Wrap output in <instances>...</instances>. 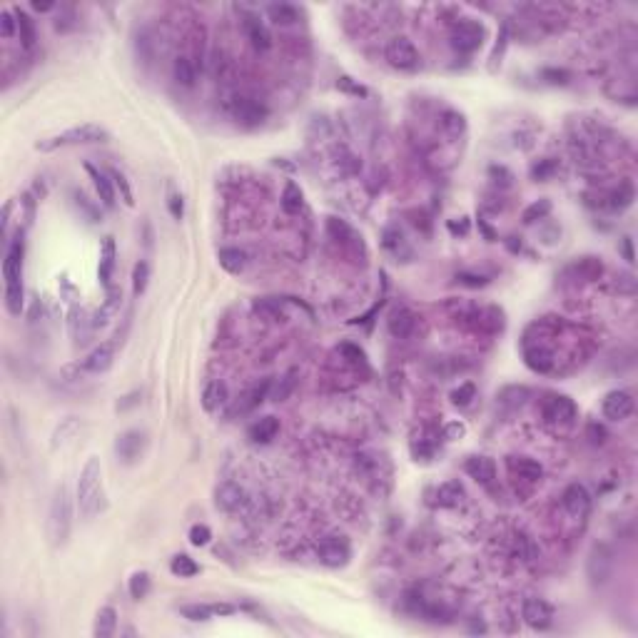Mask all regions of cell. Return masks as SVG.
Masks as SVG:
<instances>
[{"instance_id":"cell-1","label":"cell","mask_w":638,"mask_h":638,"mask_svg":"<svg viewBox=\"0 0 638 638\" xmlns=\"http://www.w3.org/2000/svg\"><path fill=\"white\" fill-rule=\"evenodd\" d=\"M23 252H25V242H23V232H18L8 245L5 260H3L5 307L10 315H21L23 309Z\"/></svg>"},{"instance_id":"cell-2","label":"cell","mask_w":638,"mask_h":638,"mask_svg":"<svg viewBox=\"0 0 638 638\" xmlns=\"http://www.w3.org/2000/svg\"><path fill=\"white\" fill-rule=\"evenodd\" d=\"M77 506L83 519H93L105 508V491H103V467L97 456H90L88 464L80 471L77 479Z\"/></svg>"},{"instance_id":"cell-3","label":"cell","mask_w":638,"mask_h":638,"mask_svg":"<svg viewBox=\"0 0 638 638\" xmlns=\"http://www.w3.org/2000/svg\"><path fill=\"white\" fill-rule=\"evenodd\" d=\"M73 531V496L70 489L62 484L53 496L48 511V536L53 546H65Z\"/></svg>"},{"instance_id":"cell-4","label":"cell","mask_w":638,"mask_h":638,"mask_svg":"<svg viewBox=\"0 0 638 638\" xmlns=\"http://www.w3.org/2000/svg\"><path fill=\"white\" fill-rule=\"evenodd\" d=\"M110 140V132L100 127V125H75V127H68V130L58 132L53 138L40 140L35 145L38 150L48 152V150H58V147H70V145H93V143H108Z\"/></svg>"},{"instance_id":"cell-5","label":"cell","mask_w":638,"mask_h":638,"mask_svg":"<svg viewBox=\"0 0 638 638\" xmlns=\"http://www.w3.org/2000/svg\"><path fill=\"white\" fill-rule=\"evenodd\" d=\"M384 56H387V60H389L391 68H399V70H414L419 65V60H421L417 45H414L409 38H404V35L391 38V40L387 42Z\"/></svg>"},{"instance_id":"cell-6","label":"cell","mask_w":638,"mask_h":638,"mask_svg":"<svg viewBox=\"0 0 638 638\" xmlns=\"http://www.w3.org/2000/svg\"><path fill=\"white\" fill-rule=\"evenodd\" d=\"M484 42V25L476 21H461L452 28V48L456 53H474Z\"/></svg>"},{"instance_id":"cell-7","label":"cell","mask_w":638,"mask_h":638,"mask_svg":"<svg viewBox=\"0 0 638 638\" xmlns=\"http://www.w3.org/2000/svg\"><path fill=\"white\" fill-rule=\"evenodd\" d=\"M317 556H319V561H322L324 566L339 569V566H344V563L349 561V556H352L349 541H347L344 536H327V539H322L319 546H317Z\"/></svg>"},{"instance_id":"cell-8","label":"cell","mask_w":638,"mask_h":638,"mask_svg":"<svg viewBox=\"0 0 638 638\" xmlns=\"http://www.w3.org/2000/svg\"><path fill=\"white\" fill-rule=\"evenodd\" d=\"M522 618L536 631H546L554 624V609L543 598H526L522 606Z\"/></svg>"},{"instance_id":"cell-9","label":"cell","mask_w":638,"mask_h":638,"mask_svg":"<svg viewBox=\"0 0 638 638\" xmlns=\"http://www.w3.org/2000/svg\"><path fill=\"white\" fill-rule=\"evenodd\" d=\"M576 414H578V409H576V404H574V399L563 397V394H556V397H551L549 402L543 404V417H546V421H551V424L569 426V424H574Z\"/></svg>"},{"instance_id":"cell-10","label":"cell","mask_w":638,"mask_h":638,"mask_svg":"<svg viewBox=\"0 0 638 638\" xmlns=\"http://www.w3.org/2000/svg\"><path fill=\"white\" fill-rule=\"evenodd\" d=\"M601 409H604V417L611 421H624L633 414V397L624 389L609 391Z\"/></svg>"},{"instance_id":"cell-11","label":"cell","mask_w":638,"mask_h":638,"mask_svg":"<svg viewBox=\"0 0 638 638\" xmlns=\"http://www.w3.org/2000/svg\"><path fill=\"white\" fill-rule=\"evenodd\" d=\"M232 115L237 123L252 127V125H260L267 117V108L260 100H252V97H237L232 105Z\"/></svg>"},{"instance_id":"cell-12","label":"cell","mask_w":638,"mask_h":638,"mask_svg":"<svg viewBox=\"0 0 638 638\" xmlns=\"http://www.w3.org/2000/svg\"><path fill=\"white\" fill-rule=\"evenodd\" d=\"M561 499H563V508H566L569 516H574V519H583V516L591 511V494L586 491V487H581V484L566 487Z\"/></svg>"},{"instance_id":"cell-13","label":"cell","mask_w":638,"mask_h":638,"mask_svg":"<svg viewBox=\"0 0 638 638\" xmlns=\"http://www.w3.org/2000/svg\"><path fill=\"white\" fill-rule=\"evenodd\" d=\"M112 362H115V347L112 344H100L80 362V369L90 371V374H103V371L110 369Z\"/></svg>"},{"instance_id":"cell-14","label":"cell","mask_w":638,"mask_h":638,"mask_svg":"<svg viewBox=\"0 0 638 638\" xmlns=\"http://www.w3.org/2000/svg\"><path fill=\"white\" fill-rule=\"evenodd\" d=\"M143 446H145V434L132 429V432H125L123 437H117L115 452L125 464H132V461H138V456L143 454Z\"/></svg>"},{"instance_id":"cell-15","label":"cell","mask_w":638,"mask_h":638,"mask_svg":"<svg viewBox=\"0 0 638 638\" xmlns=\"http://www.w3.org/2000/svg\"><path fill=\"white\" fill-rule=\"evenodd\" d=\"M214 501H217V506H220L222 511H240V508L247 504V494H245V489H242L240 484L227 481V484H222V487L217 489Z\"/></svg>"},{"instance_id":"cell-16","label":"cell","mask_w":638,"mask_h":638,"mask_svg":"<svg viewBox=\"0 0 638 638\" xmlns=\"http://www.w3.org/2000/svg\"><path fill=\"white\" fill-rule=\"evenodd\" d=\"M464 471H467L476 484H481V487H489V484L496 479V464L489 459V456H471V459H467Z\"/></svg>"},{"instance_id":"cell-17","label":"cell","mask_w":638,"mask_h":638,"mask_svg":"<svg viewBox=\"0 0 638 638\" xmlns=\"http://www.w3.org/2000/svg\"><path fill=\"white\" fill-rule=\"evenodd\" d=\"M506 469L514 474L516 479H524V481H539L543 476L541 464L534 459H528V456H508Z\"/></svg>"},{"instance_id":"cell-18","label":"cell","mask_w":638,"mask_h":638,"mask_svg":"<svg viewBox=\"0 0 638 638\" xmlns=\"http://www.w3.org/2000/svg\"><path fill=\"white\" fill-rule=\"evenodd\" d=\"M115 240L112 237H105L103 245H100V265H97V277L103 282L105 289L112 287V269H115Z\"/></svg>"},{"instance_id":"cell-19","label":"cell","mask_w":638,"mask_h":638,"mask_svg":"<svg viewBox=\"0 0 638 638\" xmlns=\"http://www.w3.org/2000/svg\"><path fill=\"white\" fill-rule=\"evenodd\" d=\"M227 399H230V391H227V384L220 382V379L207 382L205 389H202V406H205L207 412H220L222 406L227 404Z\"/></svg>"},{"instance_id":"cell-20","label":"cell","mask_w":638,"mask_h":638,"mask_svg":"<svg viewBox=\"0 0 638 638\" xmlns=\"http://www.w3.org/2000/svg\"><path fill=\"white\" fill-rule=\"evenodd\" d=\"M269 389H272V379H265L262 384L252 387L249 391H245V394H242L240 402L234 404L232 412H234V414H247V412H252L254 406H260V404H262V399L267 397Z\"/></svg>"},{"instance_id":"cell-21","label":"cell","mask_w":638,"mask_h":638,"mask_svg":"<svg viewBox=\"0 0 638 638\" xmlns=\"http://www.w3.org/2000/svg\"><path fill=\"white\" fill-rule=\"evenodd\" d=\"M414 327H417V319H414V315L406 307L394 309V312L389 315V332H391V336H397V339H406V336L414 332Z\"/></svg>"},{"instance_id":"cell-22","label":"cell","mask_w":638,"mask_h":638,"mask_svg":"<svg viewBox=\"0 0 638 638\" xmlns=\"http://www.w3.org/2000/svg\"><path fill=\"white\" fill-rule=\"evenodd\" d=\"M245 30H247V38L257 50H269L272 45V38H269V30L265 28V23L257 18L254 13L245 15Z\"/></svg>"},{"instance_id":"cell-23","label":"cell","mask_w":638,"mask_h":638,"mask_svg":"<svg viewBox=\"0 0 638 638\" xmlns=\"http://www.w3.org/2000/svg\"><path fill=\"white\" fill-rule=\"evenodd\" d=\"M85 170L90 172V177H93V182H95V190H97L100 202H103L105 207H115V182H112L105 172H100L93 165H85Z\"/></svg>"},{"instance_id":"cell-24","label":"cell","mask_w":638,"mask_h":638,"mask_svg":"<svg viewBox=\"0 0 638 638\" xmlns=\"http://www.w3.org/2000/svg\"><path fill=\"white\" fill-rule=\"evenodd\" d=\"M524 359H526V364H528V369H534V371H549L551 367H554V357H551V352L546 349V347H539V344H526L524 347Z\"/></svg>"},{"instance_id":"cell-25","label":"cell","mask_w":638,"mask_h":638,"mask_svg":"<svg viewBox=\"0 0 638 638\" xmlns=\"http://www.w3.org/2000/svg\"><path fill=\"white\" fill-rule=\"evenodd\" d=\"M93 330H95V324H93V319H88V315H85L83 309H73L70 312V334H73L75 344L88 342Z\"/></svg>"},{"instance_id":"cell-26","label":"cell","mask_w":638,"mask_h":638,"mask_svg":"<svg viewBox=\"0 0 638 638\" xmlns=\"http://www.w3.org/2000/svg\"><path fill=\"white\" fill-rule=\"evenodd\" d=\"M115 631H117V611L112 609V606H103L95 616L93 636L95 638H110Z\"/></svg>"},{"instance_id":"cell-27","label":"cell","mask_w":638,"mask_h":638,"mask_svg":"<svg viewBox=\"0 0 638 638\" xmlns=\"http://www.w3.org/2000/svg\"><path fill=\"white\" fill-rule=\"evenodd\" d=\"M589 574L593 581H606L611 574V554L606 546H596L593 554H591L589 561Z\"/></svg>"},{"instance_id":"cell-28","label":"cell","mask_w":638,"mask_h":638,"mask_svg":"<svg viewBox=\"0 0 638 638\" xmlns=\"http://www.w3.org/2000/svg\"><path fill=\"white\" fill-rule=\"evenodd\" d=\"M277 432H280V421H277V417H262L249 426L247 434H249V439L252 441H262V444H267V441L275 439Z\"/></svg>"},{"instance_id":"cell-29","label":"cell","mask_w":638,"mask_h":638,"mask_svg":"<svg viewBox=\"0 0 638 638\" xmlns=\"http://www.w3.org/2000/svg\"><path fill=\"white\" fill-rule=\"evenodd\" d=\"M172 75L182 88H193L195 80H197V68L190 56H177L175 58V65H172Z\"/></svg>"},{"instance_id":"cell-30","label":"cell","mask_w":638,"mask_h":638,"mask_svg":"<svg viewBox=\"0 0 638 638\" xmlns=\"http://www.w3.org/2000/svg\"><path fill=\"white\" fill-rule=\"evenodd\" d=\"M217 260H220V265H222L225 272H230V275H240L242 269H245V265H247V254L242 252L240 247H222L220 254H217Z\"/></svg>"},{"instance_id":"cell-31","label":"cell","mask_w":638,"mask_h":638,"mask_svg":"<svg viewBox=\"0 0 638 638\" xmlns=\"http://www.w3.org/2000/svg\"><path fill=\"white\" fill-rule=\"evenodd\" d=\"M604 272V265L596 260V257H583V260L574 262L569 269H566V275H574L578 280H596L598 275Z\"/></svg>"},{"instance_id":"cell-32","label":"cell","mask_w":638,"mask_h":638,"mask_svg":"<svg viewBox=\"0 0 638 638\" xmlns=\"http://www.w3.org/2000/svg\"><path fill=\"white\" fill-rule=\"evenodd\" d=\"M302 205H304L302 190H299V185H297V182H292V180H289L287 185H284V193H282V207H284V212H287V214H297L299 210H302Z\"/></svg>"},{"instance_id":"cell-33","label":"cell","mask_w":638,"mask_h":638,"mask_svg":"<svg viewBox=\"0 0 638 638\" xmlns=\"http://www.w3.org/2000/svg\"><path fill=\"white\" fill-rule=\"evenodd\" d=\"M170 571L175 574V576H180V578H193V576H197V574H199V566H197V561H195L193 556L177 554V556H172Z\"/></svg>"},{"instance_id":"cell-34","label":"cell","mask_w":638,"mask_h":638,"mask_svg":"<svg viewBox=\"0 0 638 638\" xmlns=\"http://www.w3.org/2000/svg\"><path fill=\"white\" fill-rule=\"evenodd\" d=\"M13 13H15V18H18V33H21L23 48L33 50V45H35V23L30 21V15L25 13V10H21V8H15Z\"/></svg>"},{"instance_id":"cell-35","label":"cell","mask_w":638,"mask_h":638,"mask_svg":"<svg viewBox=\"0 0 638 638\" xmlns=\"http://www.w3.org/2000/svg\"><path fill=\"white\" fill-rule=\"evenodd\" d=\"M269 21L277 23V25H292V23L299 21V13H297L295 5H287V3H280V5H269L267 8Z\"/></svg>"},{"instance_id":"cell-36","label":"cell","mask_w":638,"mask_h":638,"mask_svg":"<svg viewBox=\"0 0 638 638\" xmlns=\"http://www.w3.org/2000/svg\"><path fill=\"white\" fill-rule=\"evenodd\" d=\"M461 494H464V489H461L459 481H446L437 489V504L439 506H456Z\"/></svg>"},{"instance_id":"cell-37","label":"cell","mask_w":638,"mask_h":638,"mask_svg":"<svg viewBox=\"0 0 638 638\" xmlns=\"http://www.w3.org/2000/svg\"><path fill=\"white\" fill-rule=\"evenodd\" d=\"M150 589H152V578L147 571H138V574H132L130 576L127 591H130V596L135 598V601H143V598L150 593Z\"/></svg>"},{"instance_id":"cell-38","label":"cell","mask_w":638,"mask_h":638,"mask_svg":"<svg viewBox=\"0 0 638 638\" xmlns=\"http://www.w3.org/2000/svg\"><path fill=\"white\" fill-rule=\"evenodd\" d=\"M297 377H299V371L289 369L287 374H284V377L275 384V389H272V402H287L289 394H292L295 387H297Z\"/></svg>"},{"instance_id":"cell-39","label":"cell","mask_w":638,"mask_h":638,"mask_svg":"<svg viewBox=\"0 0 638 638\" xmlns=\"http://www.w3.org/2000/svg\"><path fill=\"white\" fill-rule=\"evenodd\" d=\"M180 613L187 621H210V618H214L212 604H185L180 606Z\"/></svg>"},{"instance_id":"cell-40","label":"cell","mask_w":638,"mask_h":638,"mask_svg":"<svg viewBox=\"0 0 638 638\" xmlns=\"http://www.w3.org/2000/svg\"><path fill=\"white\" fill-rule=\"evenodd\" d=\"M147 282H150V265L145 260H140L138 265H135V269H132V295L135 297L145 295Z\"/></svg>"},{"instance_id":"cell-41","label":"cell","mask_w":638,"mask_h":638,"mask_svg":"<svg viewBox=\"0 0 638 638\" xmlns=\"http://www.w3.org/2000/svg\"><path fill=\"white\" fill-rule=\"evenodd\" d=\"M441 127H444L446 135H452V138H459L461 132H464V127H467V123H464V115L456 110H446L444 115H441Z\"/></svg>"},{"instance_id":"cell-42","label":"cell","mask_w":638,"mask_h":638,"mask_svg":"<svg viewBox=\"0 0 638 638\" xmlns=\"http://www.w3.org/2000/svg\"><path fill=\"white\" fill-rule=\"evenodd\" d=\"M77 419L75 417H68L62 419L60 424L56 426V432H53V449H58V446H62L65 441H68V437H73V434L77 432Z\"/></svg>"},{"instance_id":"cell-43","label":"cell","mask_w":638,"mask_h":638,"mask_svg":"<svg viewBox=\"0 0 638 638\" xmlns=\"http://www.w3.org/2000/svg\"><path fill=\"white\" fill-rule=\"evenodd\" d=\"M327 230H330V234L334 237V240H342V242L357 240V234H354V230H352V227L347 225L344 220H336V217H332V220L327 222Z\"/></svg>"},{"instance_id":"cell-44","label":"cell","mask_w":638,"mask_h":638,"mask_svg":"<svg viewBox=\"0 0 638 638\" xmlns=\"http://www.w3.org/2000/svg\"><path fill=\"white\" fill-rule=\"evenodd\" d=\"M633 202V187L631 182H624L616 193L611 195V210H626Z\"/></svg>"},{"instance_id":"cell-45","label":"cell","mask_w":638,"mask_h":638,"mask_svg":"<svg viewBox=\"0 0 638 638\" xmlns=\"http://www.w3.org/2000/svg\"><path fill=\"white\" fill-rule=\"evenodd\" d=\"M549 210H551L549 199H539V202H534L531 207H526V210H524V222H526V225H531V222L541 220V217H546V214H549Z\"/></svg>"},{"instance_id":"cell-46","label":"cell","mask_w":638,"mask_h":638,"mask_svg":"<svg viewBox=\"0 0 638 638\" xmlns=\"http://www.w3.org/2000/svg\"><path fill=\"white\" fill-rule=\"evenodd\" d=\"M15 30H18V18H15L13 10H3L0 13V35L3 38H13Z\"/></svg>"},{"instance_id":"cell-47","label":"cell","mask_w":638,"mask_h":638,"mask_svg":"<svg viewBox=\"0 0 638 638\" xmlns=\"http://www.w3.org/2000/svg\"><path fill=\"white\" fill-rule=\"evenodd\" d=\"M474 394H476V387H474V384H461L459 389L452 391V402L456 406H469V404H471Z\"/></svg>"},{"instance_id":"cell-48","label":"cell","mask_w":638,"mask_h":638,"mask_svg":"<svg viewBox=\"0 0 638 638\" xmlns=\"http://www.w3.org/2000/svg\"><path fill=\"white\" fill-rule=\"evenodd\" d=\"M210 539H212V531H210L205 524H195V526L190 528V543H193V546H207Z\"/></svg>"},{"instance_id":"cell-49","label":"cell","mask_w":638,"mask_h":638,"mask_svg":"<svg viewBox=\"0 0 638 638\" xmlns=\"http://www.w3.org/2000/svg\"><path fill=\"white\" fill-rule=\"evenodd\" d=\"M110 175H112V182H115V190H120V195H123V202L127 207H132L135 205V199H132V190H130V185H127L125 175H120V172H115V170H112Z\"/></svg>"},{"instance_id":"cell-50","label":"cell","mask_w":638,"mask_h":638,"mask_svg":"<svg viewBox=\"0 0 638 638\" xmlns=\"http://www.w3.org/2000/svg\"><path fill=\"white\" fill-rule=\"evenodd\" d=\"M73 197H75L77 207H83V212L90 217V222H97V220H100V214H97V207L93 205V202H90V199L85 197L83 193H77V190H75V193H73Z\"/></svg>"},{"instance_id":"cell-51","label":"cell","mask_w":638,"mask_h":638,"mask_svg":"<svg viewBox=\"0 0 638 638\" xmlns=\"http://www.w3.org/2000/svg\"><path fill=\"white\" fill-rule=\"evenodd\" d=\"M554 170H556V165L551 162V160H541L539 165L531 167V177H534V180H546Z\"/></svg>"},{"instance_id":"cell-52","label":"cell","mask_w":638,"mask_h":638,"mask_svg":"<svg viewBox=\"0 0 638 638\" xmlns=\"http://www.w3.org/2000/svg\"><path fill=\"white\" fill-rule=\"evenodd\" d=\"M336 88L344 90V93H352V95H367V88H362V85L352 83V77H339V83H336Z\"/></svg>"},{"instance_id":"cell-53","label":"cell","mask_w":638,"mask_h":638,"mask_svg":"<svg viewBox=\"0 0 638 638\" xmlns=\"http://www.w3.org/2000/svg\"><path fill=\"white\" fill-rule=\"evenodd\" d=\"M467 434V426L461 424V421H452V424H446V429H444V437L449 441H454V439H461Z\"/></svg>"},{"instance_id":"cell-54","label":"cell","mask_w":638,"mask_h":638,"mask_svg":"<svg viewBox=\"0 0 638 638\" xmlns=\"http://www.w3.org/2000/svg\"><path fill=\"white\" fill-rule=\"evenodd\" d=\"M167 207H170V214L175 217V220H180V217H182V212H185V205H182V197H180V195H170V199H167Z\"/></svg>"},{"instance_id":"cell-55","label":"cell","mask_w":638,"mask_h":638,"mask_svg":"<svg viewBox=\"0 0 638 638\" xmlns=\"http://www.w3.org/2000/svg\"><path fill=\"white\" fill-rule=\"evenodd\" d=\"M342 352L344 354H349L352 362H364V352L359 349V347H354V344H342Z\"/></svg>"},{"instance_id":"cell-56","label":"cell","mask_w":638,"mask_h":638,"mask_svg":"<svg viewBox=\"0 0 638 638\" xmlns=\"http://www.w3.org/2000/svg\"><path fill=\"white\" fill-rule=\"evenodd\" d=\"M456 280L464 282V284H469V287H484V284H487L484 277H476V275H459Z\"/></svg>"},{"instance_id":"cell-57","label":"cell","mask_w":638,"mask_h":638,"mask_svg":"<svg viewBox=\"0 0 638 638\" xmlns=\"http://www.w3.org/2000/svg\"><path fill=\"white\" fill-rule=\"evenodd\" d=\"M543 77H551V83H566V70H543Z\"/></svg>"},{"instance_id":"cell-58","label":"cell","mask_w":638,"mask_h":638,"mask_svg":"<svg viewBox=\"0 0 638 638\" xmlns=\"http://www.w3.org/2000/svg\"><path fill=\"white\" fill-rule=\"evenodd\" d=\"M212 611H214V616H232L237 609L230 604H212Z\"/></svg>"},{"instance_id":"cell-59","label":"cell","mask_w":638,"mask_h":638,"mask_svg":"<svg viewBox=\"0 0 638 638\" xmlns=\"http://www.w3.org/2000/svg\"><path fill=\"white\" fill-rule=\"evenodd\" d=\"M621 249H624L626 260L633 262V242H631V237H624V240H621Z\"/></svg>"},{"instance_id":"cell-60","label":"cell","mask_w":638,"mask_h":638,"mask_svg":"<svg viewBox=\"0 0 638 638\" xmlns=\"http://www.w3.org/2000/svg\"><path fill=\"white\" fill-rule=\"evenodd\" d=\"M30 5H33V10H35V13H48V10H53V8H56V3H50V0H48V3H40V0H33Z\"/></svg>"},{"instance_id":"cell-61","label":"cell","mask_w":638,"mask_h":638,"mask_svg":"<svg viewBox=\"0 0 638 638\" xmlns=\"http://www.w3.org/2000/svg\"><path fill=\"white\" fill-rule=\"evenodd\" d=\"M449 230H452L454 234H467L469 232V222L461 220L459 225H456V222H449Z\"/></svg>"},{"instance_id":"cell-62","label":"cell","mask_w":638,"mask_h":638,"mask_svg":"<svg viewBox=\"0 0 638 638\" xmlns=\"http://www.w3.org/2000/svg\"><path fill=\"white\" fill-rule=\"evenodd\" d=\"M138 402H140L138 394H130V397H125V402H120V404H117V409H127V406L138 404Z\"/></svg>"}]
</instances>
